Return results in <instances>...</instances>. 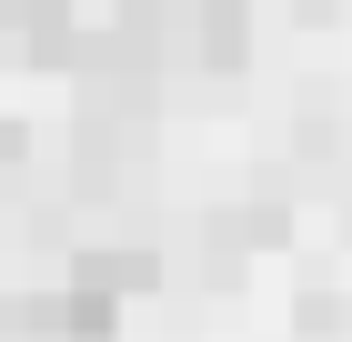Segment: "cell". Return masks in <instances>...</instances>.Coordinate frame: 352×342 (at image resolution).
Segmentation results:
<instances>
[{"label":"cell","mask_w":352,"mask_h":342,"mask_svg":"<svg viewBox=\"0 0 352 342\" xmlns=\"http://www.w3.org/2000/svg\"><path fill=\"white\" fill-rule=\"evenodd\" d=\"M151 282H162V262H151V252H81V262H71V292H81V302H101V312H131Z\"/></svg>","instance_id":"cell-1"},{"label":"cell","mask_w":352,"mask_h":342,"mask_svg":"<svg viewBox=\"0 0 352 342\" xmlns=\"http://www.w3.org/2000/svg\"><path fill=\"white\" fill-rule=\"evenodd\" d=\"M0 161H21V131H10V121H0Z\"/></svg>","instance_id":"cell-2"}]
</instances>
